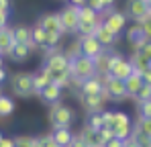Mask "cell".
<instances>
[{
  "instance_id": "46",
  "label": "cell",
  "mask_w": 151,
  "mask_h": 147,
  "mask_svg": "<svg viewBox=\"0 0 151 147\" xmlns=\"http://www.w3.org/2000/svg\"><path fill=\"white\" fill-rule=\"evenodd\" d=\"M104 147H123V141H121V139H116V137H112L110 141H106V143H104Z\"/></svg>"
},
{
  "instance_id": "30",
  "label": "cell",
  "mask_w": 151,
  "mask_h": 147,
  "mask_svg": "<svg viewBox=\"0 0 151 147\" xmlns=\"http://www.w3.org/2000/svg\"><path fill=\"white\" fill-rule=\"evenodd\" d=\"M14 147H39V137H29V135L14 137Z\"/></svg>"
},
{
  "instance_id": "45",
  "label": "cell",
  "mask_w": 151,
  "mask_h": 147,
  "mask_svg": "<svg viewBox=\"0 0 151 147\" xmlns=\"http://www.w3.org/2000/svg\"><path fill=\"white\" fill-rule=\"evenodd\" d=\"M0 147H14V139L12 137H2L0 139Z\"/></svg>"
},
{
  "instance_id": "18",
  "label": "cell",
  "mask_w": 151,
  "mask_h": 147,
  "mask_svg": "<svg viewBox=\"0 0 151 147\" xmlns=\"http://www.w3.org/2000/svg\"><path fill=\"white\" fill-rule=\"evenodd\" d=\"M49 76H51V82L59 88H68L72 86V74H70V68L65 70H49Z\"/></svg>"
},
{
  "instance_id": "12",
  "label": "cell",
  "mask_w": 151,
  "mask_h": 147,
  "mask_svg": "<svg viewBox=\"0 0 151 147\" xmlns=\"http://www.w3.org/2000/svg\"><path fill=\"white\" fill-rule=\"evenodd\" d=\"M127 41H129V45L133 47V51H139V49L143 47L149 39L145 37V33H143L141 24L135 23L133 27H129V29H127Z\"/></svg>"
},
{
  "instance_id": "23",
  "label": "cell",
  "mask_w": 151,
  "mask_h": 147,
  "mask_svg": "<svg viewBox=\"0 0 151 147\" xmlns=\"http://www.w3.org/2000/svg\"><path fill=\"white\" fill-rule=\"evenodd\" d=\"M129 63L133 66V72H137V74H141L143 70L149 68V59H147L141 51H133V55L129 57Z\"/></svg>"
},
{
  "instance_id": "16",
  "label": "cell",
  "mask_w": 151,
  "mask_h": 147,
  "mask_svg": "<svg viewBox=\"0 0 151 147\" xmlns=\"http://www.w3.org/2000/svg\"><path fill=\"white\" fill-rule=\"evenodd\" d=\"M47 84H53L51 82V76H49V70L47 68H39L37 72L33 74V92L39 94Z\"/></svg>"
},
{
  "instance_id": "1",
  "label": "cell",
  "mask_w": 151,
  "mask_h": 147,
  "mask_svg": "<svg viewBox=\"0 0 151 147\" xmlns=\"http://www.w3.org/2000/svg\"><path fill=\"white\" fill-rule=\"evenodd\" d=\"M70 74H72V80H76L78 84L84 82V80H90L96 76L94 70V61L90 57H84V55H78L74 59H70Z\"/></svg>"
},
{
  "instance_id": "54",
  "label": "cell",
  "mask_w": 151,
  "mask_h": 147,
  "mask_svg": "<svg viewBox=\"0 0 151 147\" xmlns=\"http://www.w3.org/2000/svg\"><path fill=\"white\" fill-rule=\"evenodd\" d=\"M139 147H151V143H147V145H139Z\"/></svg>"
},
{
  "instance_id": "57",
  "label": "cell",
  "mask_w": 151,
  "mask_h": 147,
  "mask_svg": "<svg viewBox=\"0 0 151 147\" xmlns=\"http://www.w3.org/2000/svg\"><path fill=\"white\" fill-rule=\"evenodd\" d=\"M0 139H2V133H0Z\"/></svg>"
},
{
  "instance_id": "3",
  "label": "cell",
  "mask_w": 151,
  "mask_h": 147,
  "mask_svg": "<svg viewBox=\"0 0 151 147\" xmlns=\"http://www.w3.org/2000/svg\"><path fill=\"white\" fill-rule=\"evenodd\" d=\"M10 88H12V92L17 96H21V98H27V96H31V94H35L33 92V74H29V72L14 74L10 78Z\"/></svg>"
},
{
  "instance_id": "52",
  "label": "cell",
  "mask_w": 151,
  "mask_h": 147,
  "mask_svg": "<svg viewBox=\"0 0 151 147\" xmlns=\"http://www.w3.org/2000/svg\"><path fill=\"white\" fill-rule=\"evenodd\" d=\"M147 8H149V12H151V0H147Z\"/></svg>"
},
{
  "instance_id": "36",
  "label": "cell",
  "mask_w": 151,
  "mask_h": 147,
  "mask_svg": "<svg viewBox=\"0 0 151 147\" xmlns=\"http://www.w3.org/2000/svg\"><path fill=\"white\" fill-rule=\"evenodd\" d=\"M139 115H141L143 119H151V100L139 102Z\"/></svg>"
},
{
  "instance_id": "14",
  "label": "cell",
  "mask_w": 151,
  "mask_h": 147,
  "mask_svg": "<svg viewBox=\"0 0 151 147\" xmlns=\"http://www.w3.org/2000/svg\"><path fill=\"white\" fill-rule=\"evenodd\" d=\"M94 39H96L104 49L112 47V45L116 43V35H114L110 29H106V24H104V23H98L96 31H94Z\"/></svg>"
},
{
  "instance_id": "17",
  "label": "cell",
  "mask_w": 151,
  "mask_h": 147,
  "mask_svg": "<svg viewBox=\"0 0 151 147\" xmlns=\"http://www.w3.org/2000/svg\"><path fill=\"white\" fill-rule=\"evenodd\" d=\"M123 84H125V92L127 96H137V92L141 90V86H143V78H141V74L133 72L127 80H123Z\"/></svg>"
},
{
  "instance_id": "48",
  "label": "cell",
  "mask_w": 151,
  "mask_h": 147,
  "mask_svg": "<svg viewBox=\"0 0 151 147\" xmlns=\"http://www.w3.org/2000/svg\"><path fill=\"white\" fill-rule=\"evenodd\" d=\"M0 8H4V10H10V0H0Z\"/></svg>"
},
{
  "instance_id": "8",
  "label": "cell",
  "mask_w": 151,
  "mask_h": 147,
  "mask_svg": "<svg viewBox=\"0 0 151 147\" xmlns=\"http://www.w3.org/2000/svg\"><path fill=\"white\" fill-rule=\"evenodd\" d=\"M149 8H147V0H127L125 6V17L133 19L135 23H141L147 17Z\"/></svg>"
},
{
  "instance_id": "24",
  "label": "cell",
  "mask_w": 151,
  "mask_h": 147,
  "mask_svg": "<svg viewBox=\"0 0 151 147\" xmlns=\"http://www.w3.org/2000/svg\"><path fill=\"white\" fill-rule=\"evenodd\" d=\"M45 41H47V31H43L39 24H35L31 29V45L45 49Z\"/></svg>"
},
{
  "instance_id": "33",
  "label": "cell",
  "mask_w": 151,
  "mask_h": 147,
  "mask_svg": "<svg viewBox=\"0 0 151 147\" xmlns=\"http://www.w3.org/2000/svg\"><path fill=\"white\" fill-rule=\"evenodd\" d=\"M112 131H114V137H116V139L125 141V139H129V137L133 135V125H123V127H114Z\"/></svg>"
},
{
  "instance_id": "41",
  "label": "cell",
  "mask_w": 151,
  "mask_h": 147,
  "mask_svg": "<svg viewBox=\"0 0 151 147\" xmlns=\"http://www.w3.org/2000/svg\"><path fill=\"white\" fill-rule=\"evenodd\" d=\"M70 147H88V145H86V143L82 141V137H80V133H78V135H74V139H72Z\"/></svg>"
},
{
  "instance_id": "25",
  "label": "cell",
  "mask_w": 151,
  "mask_h": 147,
  "mask_svg": "<svg viewBox=\"0 0 151 147\" xmlns=\"http://www.w3.org/2000/svg\"><path fill=\"white\" fill-rule=\"evenodd\" d=\"M12 37H14V43H25V45H31V29L25 27V24H19L12 29Z\"/></svg>"
},
{
  "instance_id": "6",
  "label": "cell",
  "mask_w": 151,
  "mask_h": 147,
  "mask_svg": "<svg viewBox=\"0 0 151 147\" xmlns=\"http://www.w3.org/2000/svg\"><path fill=\"white\" fill-rule=\"evenodd\" d=\"M59 21H61L63 33H76V31H78V23H80V19H78V6L68 4V6L59 12Z\"/></svg>"
},
{
  "instance_id": "58",
  "label": "cell",
  "mask_w": 151,
  "mask_h": 147,
  "mask_svg": "<svg viewBox=\"0 0 151 147\" xmlns=\"http://www.w3.org/2000/svg\"><path fill=\"white\" fill-rule=\"evenodd\" d=\"M2 29H4V27H0V31H2Z\"/></svg>"
},
{
  "instance_id": "39",
  "label": "cell",
  "mask_w": 151,
  "mask_h": 147,
  "mask_svg": "<svg viewBox=\"0 0 151 147\" xmlns=\"http://www.w3.org/2000/svg\"><path fill=\"white\" fill-rule=\"evenodd\" d=\"M86 6L88 8H92L94 12H104V4H102V0H86Z\"/></svg>"
},
{
  "instance_id": "37",
  "label": "cell",
  "mask_w": 151,
  "mask_h": 147,
  "mask_svg": "<svg viewBox=\"0 0 151 147\" xmlns=\"http://www.w3.org/2000/svg\"><path fill=\"white\" fill-rule=\"evenodd\" d=\"M139 24H141V29H143L145 37H147V39L151 41V12H147V17H145V19H143V21H141Z\"/></svg>"
},
{
  "instance_id": "2",
  "label": "cell",
  "mask_w": 151,
  "mask_h": 147,
  "mask_svg": "<svg viewBox=\"0 0 151 147\" xmlns=\"http://www.w3.org/2000/svg\"><path fill=\"white\" fill-rule=\"evenodd\" d=\"M49 121L53 125V129H65V127H70L72 121H74V112H72L70 106H65L61 102H55V104H51Z\"/></svg>"
},
{
  "instance_id": "38",
  "label": "cell",
  "mask_w": 151,
  "mask_h": 147,
  "mask_svg": "<svg viewBox=\"0 0 151 147\" xmlns=\"http://www.w3.org/2000/svg\"><path fill=\"white\" fill-rule=\"evenodd\" d=\"M98 135H100L102 143H106V141H110V139L114 137V131H112L110 127H102L100 131H98Z\"/></svg>"
},
{
  "instance_id": "22",
  "label": "cell",
  "mask_w": 151,
  "mask_h": 147,
  "mask_svg": "<svg viewBox=\"0 0 151 147\" xmlns=\"http://www.w3.org/2000/svg\"><path fill=\"white\" fill-rule=\"evenodd\" d=\"M14 45V37H12V29H2L0 31V55L4 57V55H8L10 53V49Z\"/></svg>"
},
{
  "instance_id": "4",
  "label": "cell",
  "mask_w": 151,
  "mask_h": 147,
  "mask_svg": "<svg viewBox=\"0 0 151 147\" xmlns=\"http://www.w3.org/2000/svg\"><path fill=\"white\" fill-rule=\"evenodd\" d=\"M100 82H102V86H104V90L108 92L110 100L119 102V100H123V98L127 96L123 80H119V78H112L110 74H104V76H100Z\"/></svg>"
},
{
  "instance_id": "42",
  "label": "cell",
  "mask_w": 151,
  "mask_h": 147,
  "mask_svg": "<svg viewBox=\"0 0 151 147\" xmlns=\"http://www.w3.org/2000/svg\"><path fill=\"white\" fill-rule=\"evenodd\" d=\"M8 14H10V10L0 8V27H6V23H8Z\"/></svg>"
},
{
  "instance_id": "26",
  "label": "cell",
  "mask_w": 151,
  "mask_h": 147,
  "mask_svg": "<svg viewBox=\"0 0 151 147\" xmlns=\"http://www.w3.org/2000/svg\"><path fill=\"white\" fill-rule=\"evenodd\" d=\"M82 104H84V108L88 110V115L102 112V106H104L98 96H82Z\"/></svg>"
},
{
  "instance_id": "27",
  "label": "cell",
  "mask_w": 151,
  "mask_h": 147,
  "mask_svg": "<svg viewBox=\"0 0 151 147\" xmlns=\"http://www.w3.org/2000/svg\"><path fill=\"white\" fill-rule=\"evenodd\" d=\"M78 19H80V23H100L98 12H94V10H92V8H88L86 4L78 8Z\"/></svg>"
},
{
  "instance_id": "11",
  "label": "cell",
  "mask_w": 151,
  "mask_h": 147,
  "mask_svg": "<svg viewBox=\"0 0 151 147\" xmlns=\"http://www.w3.org/2000/svg\"><path fill=\"white\" fill-rule=\"evenodd\" d=\"M37 24L47 31V33H57V35H63V29H61V21H59V12H47L43 17H39Z\"/></svg>"
},
{
  "instance_id": "53",
  "label": "cell",
  "mask_w": 151,
  "mask_h": 147,
  "mask_svg": "<svg viewBox=\"0 0 151 147\" xmlns=\"http://www.w3.org/2000/svg\"><path fill=\"white\" fill-rule=\"evenodd\" d=\"M2 66H4V61H2V55H0V68H2Z\"/></svg>"
},
{
  "instance_id": "56",
  "label": "cell",
  "mask_w": 151,
  "mask_h": 147,
  "mask_svg": "<svg viewBox=\"0 0 151 147\" xmlns=\"http://www.w3.org/2000/svg\"><path fill=\"white\" fill-rule=\"evenodd\" d=\"M149 68H151V59H149Z\"/></svg>"
},
{
  "instance_id": "35",
  "label": "cell",
  "mask_w": 151,
  "mask_h": 147,
  "mask_svg": "<svg viewBox=\"0 0 151 147\" xmlns=\"http://www.w3.org/2000/svg\"><path fill=\"white\" fill-rule=\"evenodd\" d=\"M137 100H139V102H143V100H151V86L149 84H143V86H141V90H139V92H137Z\"/></svg>"
},
{
  "instance_id": "19",
  "label": "cell",
  "mask_w": 151,
  "mask_h": 147,
  "mask_svg": "<svg viewBox=\"0 0 151 147\" xmlns=\"http://www.w3.org/2000/svg\"><path fill=\"white\" fill-rule=\"evenodd\" d=\"M31 49H33V45L14 43V45H12V49H10V53H8V57H10L12 61H17V63H23L25 59H29V55H31Z\"/></svg>"
},
{
  "instance_id": "50",
  "label": "cell",
  "mask_w": 151,
  "mask_h": 147,
  "mask_svg": "<svg viewBox=\"0 0 151 147\" xmlns=\"http://www.w3.org/2000/svg\"><path fill=\"white\" fill-rule=\"evenodd\" d=\"M70 4H74V6L80 8V6H84V4H86V0H70Z\"/></svg>"
},
{
  "instance_id": "31",
  "label": "cell",
  "mask_w": 151,
  "mask_h": 147,
  "mask_svg": "<svg viewBox=\"0 0 151 147\" xmlns=\"http://www.w3.org/2000/svg\"><path fill=\"white\" fill-rule=\"evenodd\" d=\"M123 125H131V117L123 110H112V129L123 127Z\"/></svg>"
},
{
  "instance_id": "55",
  "label": "cell",
  "mask_w": 151,
  "mask_h": 147,
  "mask_svg": "<svg viewBox=\"0 0 151 147\" xmlns=\"http://www.w3.org/2000/svg\"><path fill=\"white\" fill-rule=\"evenodd\" d=\"M0 96H2V86H0Z\"/></svg>"
},
{
  "instance_id": "44",
  "label": "cell",
  "mask_w": 151,
  "mask_h": 147,
  "mask_svg": "<svg viewBox=\"0 0 151 147\" xmlns=\"http://www.w3.org/2000/svg\"><path fill=\"white\" fill-rule=\"evenodd\" d=\"M139 51H141V53H143V55H145L147 59H151V41H147V43H145L143 47L139 49Z\"/></svg>"
},
{
  "instance_id": "9",
  "label": "cell",
  "mask_w": 151,
  "mask_h": 147,
  "mask_svg": "<svg viewBox=\"0 0 151 147\" xmlns=\"http://www.w3.org/2000/svg\"><path fill=\"white\" fill-rule=\"evenodd\" d=\"M110 76L112 78H119V80H127L131 74H133V66L129 63V59H125L121 53H114L112 57V66H110Z\"/></svg>"
},
{
  "instance_id": "40",
  "label": "cell",
  "mask_w": 151,
  "mask_h": 147,
  "mask_svg": "<svg viewBox=\"0 0 151 147\" xmlns=\"http://www.w3.org/2000/svg\"><path fill=\"white\" fill-rule=\"evenodd\" d=\"M39 147H59L55 141H53V137L49 135H43V137H39Z\"/></svg>"
},
{
  "instance_id": "34",
  "label": "cell",
  "mask_w": 151,
  "mask_h": 147,
  "mask_svg": "<svg viewBox=\"0 0 151 147\" xmlns=\"http://www.w3.org/2000/svg\"><path fill=\"white\" fill-rule=\"evenodd\" d=\"M96 27H98V23H78V31L76 33H80V35H94Z\"/></svg>"
},
{
  "instance_id": "49",
  "label": "cell",
  "mask_w": 151,
  "mask_h": 147,
  "mask_svg": "<svg viewBox=\"0 0 151 147\" xmlns=\"http://www.w3.org/2000/svg\"><path fill=\"white\" fill-rule=\"evenodd\" d=\"M6 76H8V74H6V70H4V66H2V68H0V84H2V82L6 80Z\"/></svg>"
},
{
  "instance_id": "20",
  "label": "cell",
  "mask_w": 151,
  "mask_h": 147,
  "mask_svg": "<svg viewBox=\"0 0 151 147\" xmlns=\"http://www.w3.org/2000/svg\"><path fill=\"white\" fill-rule=\"evenodd\" d=\"M39 96H41L43 102H47V104H55V102L61 100V88L55 86V84H47V86L39 92Z\"/></svg>"
},
{
  "instance_id": "43",
  "label": "cell",
  "mask_w": 151,
  "mask_h": 147,
  "mask_svg": "<svg viewBox=\"0 0 151 147\" xmlns=\"http://www.w3.org/2000/svg\"><path fill=\"white\" fill-rule=\"evenodd\" d=\"M141 78H143V84H149L151 86V68L143 70V72H141Z\"/></svg>"
},
{
  "instance_id": "32",
  "label": "cell",
  "mask_w": 151,
  "mask_h": 147,
  "mask_svg": "<svg viewBox=\"0 0 151 147\" xmlns=\"http://www.w3.org/2000/svg\"><path fill=\"white\" fill-rule=\"evenodd\" d=\"M86 127H88V129H92V131H100L102 127H104V121H102L100 112L88 115V119H86Z\"/></svg>"
},
{
  "instance_id": "10",
  "label": "cell",
  "mask_w": 151,
  "mask_h": 147,
  "mask_svg": "<svg viewBox=\"0 0 151 147\" xmlns=\"http://www.w3.org/2000/svg\"><path fill=\"white\" fill-rule=\"evenodd\" d=\"M43 68H47V70H65V68H70V61H68L65 53H61L59 49H51V51L45 53Z\"/></svg>"
},
{
  "instance_id": "47",
  "label": "cell",
  "mask_w": 151,
  "mask_h": 147,
  "mask_svg": "<svg viewBox=\"0 0 151 147\" xmlns=\"http://www.w3.org/2000/svg\"><path fill=\"white\" fill-rule=\"evenodd\" d=\"M98 98H100V102H102V104L110 100V96H108V92L104 90V86H102V90H100V92H98Z\"/></svg>"
},
{
  "instance_id": "7",
  "label": "cell",
  "mask_w": 151,
  "mask_h": 147,
  "mask_svg": "<svg viewBox=\"0 0 151 147\" xmlns=\"http://www.w3.org/2000/svg\"><path fill=\"white\" fill-rule=\"evenodd\" d=\"M102 23L106 24V29H110V31L119 37V35L127 29V17H125V12H119V10H110V8H106V19H104Z\"/></svg>"
},
{
  "instance_id": "51",
  "label": "cell",
  "mask_w": 151,
  "mask_h": 147,
  "mask_svg": "<svg viewBox=\"0 0 151 147\" xmlns=\"http://www.w3.org/2000/svg\"><path fill=\"white\" fill-rule=\"evenodd\" d=\"M102 4H104V10H106V8H112L114 0H102Z\"/></svg>"
},
{
  "instance_id": "29",
  "label": "cell",
  "mask_w": 151,
  "mask_h": 147,
  "mask_svg": "<svg viewBox=\"0 0 151 147\" xmlns=\"http://www.w3.org/2000/svg\"><path fill=\"white\" fill-rule=\"evenodd\" d=\"M133 133H143V135H147L151 139V119H139V121L135 122V127H133Z\"/></svg>"
},
{
  "instance_id": "28",
  "label": "cell",
  "mask_w": 151,
  "mask_h": 147,
  "mask_svg": "<svg viewBox=\"0 0 151 147\" xmlns=\"http://www.w3.org/2000/svg\"><path fill=\"white\" fill-rule=\"evenodd\" d=\"M14 112V100L6 94L0 96V117H8Z\"/></svg>"
},
{
  "instance_id": "13",
  "label": "cell",
  "mask_w": 151,
  "mask_h": 147,
  "mask_svg": "<svg viewBox=\"0 0 151 147\" xmlns=\"http://www.w3.org/2000/svg\"><path fill=\"white\" fill-rule=\"evenodd\" d=\"M112 57H114V51H106V49H102L100 53H98V55L92 59V61H94V70H96V76H104V74L110 72Z\"/></svg>"
},
{
  "instance_id": "15",
  "label": "cell",
  "mask_w": 151,
  "mask_h": 147,
  "mask_svg": "<svg viewBox=\"0 0 151 147\" xmlns=\"http://www.w3.org/2000/svg\"><path fill=\"white\" fill-rule=\"evenodd\" d=\"M80 86V94L82 96H98V92L102 90V82H100V76H94L90 80H84L78 84Z\"/></svg>"
},
{
  "instance_id": "21",
  "label": "cell",
  "mask_w": 151,
  "mask_h": 147,
  "mask_svg": "<svg viewBox=\"0 0 151 147\" xmlns=\"http://www.w3.org/2000/svg\"><path fill=\"white\" fill-rule=\"evenodd\" d=\"M51 137H53V141L59 147H70L72 139H74V133H72L70 127H65V129H53Z\"/></svg>"
},
{
  "instance_id": "5",
  "label": "cell",
  "mask_w": 151,
  "mask_h": 147,
  "mask_svg": "<svg viewBox=\"0 0 151 147\" xmlns=\"http://www.w3.org/2000/svg\"><path fill=\"white\" fill-rule=\"evenodd\" d=\"M78 51H80V55H84V57H90V59H94L98 53H100L102 45L94 39V35H80L78 37Z\"/></svg>"
}]
</instances>
